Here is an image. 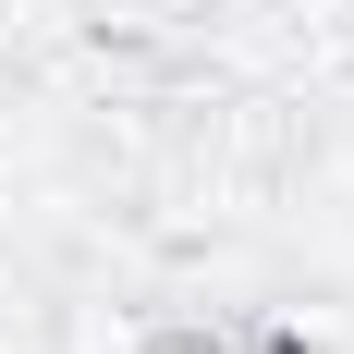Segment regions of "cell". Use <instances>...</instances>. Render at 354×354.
I'll use <instances>...</instances> for the list:
<instances>
[{
	"mask_svg": "<svg viewBox=\"0 0 354 354\" xmlns=\"http://www.w3.org/2000/svg\"><path fill=\"white\" fill-rule=\"evenodd\" d=\"M135 354H220L208 330H159V342H135Z\"/></svg>",
	"mask_w": 354,
	"mask_h": 354,
	"instance_id": "1",
	"label": "cell"
}]
</instances>
